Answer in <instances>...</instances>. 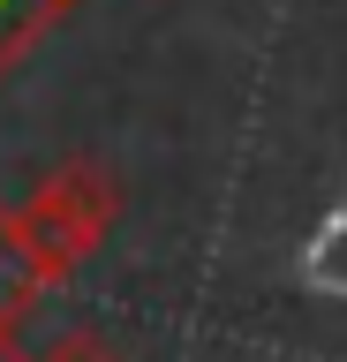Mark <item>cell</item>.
<instances>
[{
    "instance_id": "3",
    "label": "cell",
    "mask_w": 347,
    "mask_h": 362,
    "mask_svg": "<svg viewBox=\"0 0 347 362\" xmlns=\"http://www.w3.org/2000/svg\"><path fill=\"white\" fill-rule=\"evenodd\" d=\"M38 294H46V287L30 279L23 249H16V226H8V204H0V325H23Z\"/></svg>"
},
{
    "instance_id": "4",
    "label": "cell",
    "mask_w": 347,
    "mask_h": 362,
    "mask_svg": "<svg viewBox=\"0 0 347 362\" xmlns=\"http://www.w3.org/2000/svg\"><path fill=\"white\" fill-rule=\"evenodd\" d=\"M30 362H121V355H114L98 332H61L46 355H30Z\"/></svg>"
},
{
    "instance_id": "2",
    "label": "cell",
    "mask_w": 347,
    "mask_h": 362,
    "mask_svg": "<svg viewBox=\"0 0 347 362\" xmlns=\"http://www.w3.org/2000/svg\"><path fill=\"white\" fill-rule=\"evenodd\" d=\"M61 16H69V0H0V76L23 61Z\"/></svg>"
},
{
    "instance_id": "5",
    "label": "cell",
    "mask_w": 347,
    "mask_h": 362,
    "mask_svg": "<svg viewBox=\"0 0 347 362\" xmlns=\"http://www.w3.org/2000/svg\"><path fill=\"white\" fill-rule=\"evenodd\" d=\"M0 362H30V347H23V325H0Z\"/></svg>"
},
{
    "instance_id": "1",
    "label": "cell",
    "mask_w": 347,
    "mask_h": 362,
    "mask_svg": "<svg viewBox=\"0 0 347 362\" xmlns=\"http://www.w3.org/2000/svg\"><path fill=\"white\" fill-rule=\"evenodd\" d=\"M114 211H121V197H114V181L98 174V166H61L53 181H38V189L23 197V211H8L30 279H38L46 294L69 287L76 272L106 249Z\"/></svg>"
}]
</instances>
